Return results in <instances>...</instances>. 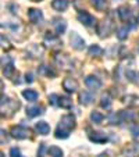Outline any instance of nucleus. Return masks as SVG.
<instances>
[{
  "mask_svg": "<svg viewBox=\"0 0 139 157\" xmlns=\"http://www.w3.org/2000/svg\"><path fill=\"white\" fill-rule=\"evenodd\" d=\"M91 3H92V6L98 10V11H106L107 7H109L107 0H92Z\"/></svg>",
  "mask_w": 139,
  "mask_h": 157,
  "instance_id": "nucleus-22",
  "label": "nucleus"
},
{
  "mask_svg": "<svg viewBox=\"0 0 139 157\" xmlns=\"http://www.w3.org/2000/svg\"><path fill=\"white\" fill-rule=\"evenodd\" d=\"M70 43H71V48L75 50H83L85 49V40L77 32H72L70 35Z\"/></svg>",
  "mask_w": 139,
  "mask_h": 157,
  "instance_id": "nucleus-8",
  "label": "nucleus"
},
{
  "mask_svg": "<svg viewBox=\"0 0 139 157\" xmlns=\"http://www.w3.org/2000/svg\"><path fill=\"white\" fill-rule=\"evenodd\" d=\"M52 7L56 11H65L68 9V0H53L52 2Z\"/></svg>",
  "mask_w": 139,
  "mask_h": 157,
  "instance_id": "nucleus-17",
  "label": "nucleus"
},
{
  "mask_svg": "<svg viewBox=\"0 0 139 157\" xmlns=\"http://www.w3.org/2000/svg\"><path fill=\"white\" fill-rule=\"evenodd\" d=\"M78 21L85 27H95L96 25V18L88 11H79L78 13Z\"/></svg>",
  "mask_w": 139,
  "mask_h": 157,
  "instance_id": "nucleus-6",
  "label": "nucleus"
},
{
  "mask_svg": "<svg viewBox=\"0 0 139 157\" xmlns=\"http://www.w3.org/2000/svg\"><path fill=\"white\" fill-rule=\"evenodd\" d=\"M54 61H56V64L59 65L61 70H64V71H72V70H74V61H72L67 54H56Z\"/></svg>",
  "mask_w": 139,
  "mask_h": 157,
  "instance_id": "nucleus-3",
  "label": "nucleus"
},
{
  "mask_svg": "<svg viewBox=\"0 0 139 157\" xmlns=\"http://www.w3.org/2000/svg\"><path fill=\"white\" fill-rule=\"evenodd\" d=\"M43 151H44V143H42L41 150H38V157H43Z\"/></svg>",
  "mask_w": 139,
  "mask_h": 157,
  "instance_id": "nucleus-36",
  "label": "nucleus"
},
{
  "mask_svg": "<svg viewBox=\"0 0 139 157\" xmlns=\"http://www.w3.org/2000/svg\"><path fill=\"white\" fill-rule=\"evenodd\" d=\"M131 133H132L133 138H139V124L131 127Z\"/></svg>",
  "mask_w": 139,
  "mask_h": 157,
  "instance_id": "nucleus-35",
  "label": "nucleus"
},
{
  "mask_svg": "<svg viewBox=\"0 0 139 157\" xmlns=\"http://www.w3.org/2000/svg\"><path fill=\"white\" fill-rule=\"evenodd\" d=\"M120 117H121V120H133V114L131 113V111H121L120 113Z\"/></svg>",
  "mask_w": 139,
  "mask_h": 157,
  "instance_id": "nucleus-32",
  "label": "nucleus"
},
{
  "mask_svg": "<svg viewBox=\"0 0 139 157\" xmlns=\"http://www.w3.org/2000/svg\"><path fill=\"white\" fill-rule=\"evenodd\" d=\"M111 29H113V21L110 20V18H106V20H103L102 22H99L98 28H96L98 35L100 36V38H106V36H109L110 32H111Z\"/></svg>",
  "mask_w": 139,
  "mask_h": 157,
  "instance_id": "nucleus-5",
  "label": "nucleus"
},
{
  "mask_svg": "<svg viewBox=\"0 0 139 157\" xmlns=\"http://www.w3.org/2000/svg\"><path fill=\"white\" fill-rule=\"evenodd\" d=\"M44 43L50 46L52 49H60L63 46V42L60 40V38L57 35H52V33H48L44 36Z\"/></svg>",
  "mask_w": 139,
  "mask_h": 157,
  "instance_id": "nucleus-10",
  "label": "nucleus"
},
{
  "mask_svg": "<svg viewBox=\"0 0 139 157\" xmlns=\"http://www.w3.org/2000/svg\"><path fill=\"white\" fill-rule=\"evenodd\" d=\"M28 18L32 24H41L43 21V13L39 9H29L28 10Z\"/></svg>",
  "mask_w": 139,
  "mask_h": 157,
  "instance_id": "nucleus-12",
  "label": "nucleus"
},
{
  "mask_svg": "<svg viewBox=\"0 0 139 157\" xmlns=\"http://www.w3.org/2000/svg\"><path fill=\"white\" fill-rule=\"evenodd\" d=\"M91 120L95 122V124H100V122L104 120V116L102 113H99V111H92L91 113Z\"/></svg>",
  "mask_w": 139,
  "mask_h": 157,
  "instance_id": "nucleus-28",
  "label": "nucleus"
},
{
  "mask_svg": "<svg viewBox=\"0 0 139 157\" xmlns=\"http://www.w3.org/2000/svg\"><path fill=\"white\" fill-rule=\"evenodd\" d=\"M122 156L124 157H138L139 156V143H132L124 147L122 150Z\"/></svg>",
  "mask_w": 139,
  "mask_h": 157,
  "instance_id": "nucleus-14",
  "label": "nucleus"
},
{
  "mask_svg": "<svg viewBox=\"0 0 139 157\" xmlns=\"http://www.w3.org/2000/svg\"><path fill=\"white\" fill-rule=\"evenodd\" d=\"M3 81H2V79H0V92H2V90H3Z\"/></svg>",
  "mask_w": 139,
  "mask_h": 157,
  "instance_id": "nucleus-38",
  "label": "nucleus"
},
{
  "mask_svg": "<svg viewBox=\"0 0 139 157\" xmlns=\"http://www.w3.org/2000/svg\"><path fill=\"white\" fill-rule=\"evenodd\" d=\"M85 85L91 90H95L96 92V90H99L102 88V81L98 77H95V75H89V77L85 78Z\"/></svg>",
  "mask_w": 139,
  "mask_h": 157,
  "instance_id": "nucleus-11",
  "label": "nucleus"
},
{
  "mask_svg": "<svg viewBox=\"0 0 139 157\" xmlns=\"http://www.w3.org/2000/svg\"><path fill=\"white\" fill-rule=\"evenodd\" d=\"M0 48L4 49V50H10V49H11V43H10V40L4 35H2V33H0Z\"/></svg>",
  "mask_w": 139,
  "mask_h": 157,
  "instance_id": "nucleus-29",
  "label": "nucleus"
},
{
  "mask_svg": "<svg viewBox=\"0 0 139 157\" xmlns=\"http://www.w3.org/2000/svg\"><path fill=\"white\" fill-rule=\"evenodd\" d=\"M35 129L39 135H43L44 136V135H48V133L50 132V125H49L46 121H39V122H36Z\"/></svg>",
  "mask_w": 139,
  "mask_h": 157,
  "instance_id": "nucleus-15",
  "label": "nucleus"
},
{
  "mask_svg": "<svg viewBox=\"0 0 139 157\" xmlns=\"http://www.w3.org/2000/svg\"><path fill=\"white\" fill-rule=\"evenodd\" d=\"M128 32H129V29H128V27H120L118 29H117V38L120 39V40H125V39L128 38Z\"/></svg>",
  "mask_w": 139,
  "mask_h": 157,
  "instance_id": "nucleus-27",
  "label": "nucleus"
},
{
  "mask_svg": "<svg viewBox=\"0 0 139 157\" xmlns=\"http://www.w3.org/2000/svg\"><path fill=\"white\" fill-rule=\"evenodd\" d=\"M118 17H120L121 21L128 22V21H131V18H132V13H131V10L128 9V7H120L118 9Z\"/></svg>",
  "mask_w": 139,
  "mask_h": 157,
  "instance_id": "nucleus-16",
  "label": "nucleus"
},
{
  "mask_svg": "<svg viewBox=\"0 0 139 157\" xmlns=\"http://www.w3.org/2000/svg\"><path fill=\"white\" fill-rule=\"evenodd\" d=\"M0 157H6V156H4V153H2V151H0Z\"/></svg>",
  "mask_w": 139,
  "mask_h": 157,
  "instance_id": "nucleus-39",
  "label": "nucleus"
},
{
  "mask_svg": "<svg viewBox=\"0 0 139 157\" xmlns=\"http://www.w3.org/2000/svg\"><path fill=\"white\" fill-rule=\"evenodd\" d=\"M7 140H9V135H7V132L4 129H2V128H0V146L6 145Z\"/></svg>",
  "mask_w": 139,
  "mask_h": 157,
  "instance_id": "nucleus-31",
  "label": "nucleus"
},
{
  "mask_svg": "<svg viewBox=\"0 0 139 157\" xmlns=\"http://www.w3.org/2000/svg\"><path fill=\"white\" fill-rule=\"evenodd\" d=\"M59 106H61L63 109H70L72 106V100L68 96H59Z\"/></svg>",
  "mask_w": 139,
  "mask_h": 157,
  "instance_id": "nucleus-24",
  "label": "nucleus"
},
{
  "mask_svg": "<svg viewBox=\"0 0 139 157\" xmlns=\"http://www.w3.org/2000/svg\"><path fill=\"white\" fill-rule=\"evenodd\" d=\"M89 139L95 143H104L107 140V136H106V133H103V132H92L89 135Z\"/></svg>",
  "mask_w": 139,
  "mask_h": 157,
  "instance_id": "nucleus-18",
  "label": "nucleus"
},
{
  "mask_svg": "<svg viewBox=\"0 0 139 157\" xmlns=\"http://www.w3.org/2000/svg\"><path fill=\"white\" fill-rule=\"evenodd\" d=\"M20 107V101L10 98V96H2L0 98V116L4 117V118L13 117Z\"/></svg>",
  "mask_w": 139,
  "mask_h": 157,
  "instance_id": "nucleus-2",
  "label": "nucleus"
},
{
  "mask_svg": "<svg viewBox=\"0 0 139 157\" xmlns=\"http://www.w3.org/2000/svg\"><path fill=\"white\" fill-rule=\"evenodd\" d=\"M54 28H56L57 35H61V33H64L65 29H67V22H65L64 20H56Z\"/></svg>",
  "mask_w": 139,
  "mask_h": 157,
  "instance_id": "nucleus-23",
  "label": "nucleus"
},
{
  "mask_svg": "<svg viewBox=\"0 0 139 157\" xmlns=\"http://www.w3.org/2000/svg\"><path fill=\"white\" fill-rule=\"evenodd\" d=\"M0 63H2V65H3V74L6 75L7 78H11L13 77V72H14V65H13V60L11 57L9 56H4L0 59Z\"/></svg>",
  "mask_w": 139,
  "mask_h": 157,
  "instance_id": "nucleus-7",
  "label": "nucleus"
},
{
  "mask_svg": "<svg viewBox=\"0 0 139 157\" xmlns=\"http://www.w3.org/2000/svg\"><path fill=\"white\" fill-rule=\"evenodd\" d=\"M43 113V109L41 106H31V107H27V116L33 118V117H38Z\"/></svg>",
  "mask_w": 139,
  "mask_h": 157,
  "instance_id": "nucleus-20",
  "label": "nucleus"
},
{
  "mask_svg": "<svg viewBox=\"0 0 139 157\" xmlns=\"http://www.w3.org/2000/svg\"><path fill=\"white\" fill-rule=\"evenodd\" d=\"M32 2H42V0H32Z\"/></svg>",
  "mask_w": 139,
  "mask_h": 157,
  "instance_id": "nucleus-40",
  "label": "nucleus"
},
{
  "mask_svg": "<svg viewBox=\"0 0 139 157\" xmlns=\"http://www.w3.org/2000/svg\"><path fill=\"white\" fill-rule=\"evenodd\" d=\"M138 22H139V15H138Z\"/></svg>",
  "mask_w": 139,
  "mask_h": 157,
  "instance_id": "nucleus-41",
  "label": "nucleus"
},
{
  "mask_svg": "<svg viewBox=\"0 0 139 157\" xmlns=\"http://www.w3.org/2000/svg\"><path fill=\"white\" fill-rule=\"evenodd\" d=\"M77 127V122L72 114H65L61 117L60 120V124L56 129V138L57 139H67L70 136V132H71L74 128Z\"/></svg>",
  "mask_w": 139,
  "mask_h": 157,
  "instance_id": "nucleus-1",
  "label": "nucleus"
},
{
  "mask_svg": "<svg viewBox=\"0 0 139 157\" xmlns=\"http://www.w3.org/2000/svg\"><path fill=\"white\" fill-rule=\"evenodd\" d=\"M63 88H64L68 93H75L78 90V82L74 78H65V79L63 81Z\"/></svg>",
  "mask_w": 139,
  "mask_h": 157,
  "instance_id": "nucleus-13",
  "label": "nucleus"
},
{
  "mask_svg": "<svg viewBox=\"0 0 139 157\" xmlns=\"http://www.w3.org/2000/svg\"><path fill=\"white\" fill-rule=\"evenodd\" d=\"M10 157H22V154H21L20 149L11 147V149H10Z\"/></svg>",
  "mask_w": 139,
  "mask_h": 157,
  "instance_id": "nucleus-34",
  "label": "nucleus"
},
{
  "mask_svg": "<svg viewBox=\"0 0 139 157\" xmlns=\"http://www.w3.org/2000/svg\"><path fill=\"white\" fill-rule=\"evenodd\" d=\"M48 153L50 157H63L64 156V151L60 147H57V146H50V147L48 149Z\"/></svg>",
  "mask_w": 139,
  "mask_h": 157,
  "instance_id": "nucleus-25",
  "label": "nucleus"
},
{
  "mask_svg": "<svg viewBox=\"0 0 139 157\" xmlns=\"http://www.w3.org/2000/svg\"><path fill=\"white\" fill-rule=\"evenodd\" d=\"M10 135H11L14 139H28L31 138V129L27 127H22V125H17V127H13L10 131Z\"/></svg>",
  "mask_w": 139,
  "mask_h": 157,
  "instance_id": "nucleus-4",
  "label": "nucleus"
},
{
  "mask_svg": "<svg viewBox=\"0 0 139 157\" xmlns=\"http://www.w3.org/2000/svg\"><path fill=\"white\" fill-rule=\"evenodd\" d=\"M27 53L29 54L32 59H41L44 53V48L41 46V44H36V43H32L29 44L27 48Z\"/></svg>",
  "mask_w": 139,
  "mask_h": 157,
  "instance_id": "nucleus-9",
  "label": "nucleus"
},
{
  "mask_svg": "<svg viewBox=\"0 0 139 157\" xmlns=\"http://www.w3.org/2000/svg\"><path fill=\"white\" fill-rule=\"evenodd\" d=\"M100 106L103 107V109L109 110L110 107H111V99H110L109 95H103L100 99Z\"/></svg>",
  "mask_w": 139,
  "mask_h": 157,
  "instance_id": "nucleus-30",
  "label": "nucleus"
},
{
  "mask_svg": "<svg viewBox=\"0 0 139 157\" xmlns=\"http://www.w3.org/2000/svg\"><path fill=\"white\" fill-rule=\"evenodd\" d=\"M49 103L53 104V106H59V95H50L49 96Z\"/></svg>",
  "mask_w": 139,
  "mask_h": 157,
  "instance_id": "nucleus-33",
  "label": "nucleus"
},
{
  "mask_svg": "<svg viewBox=\"0 0 139 157\" xmlns=\"http://www.w3.org/2000/svg\"><path fill=\"white\" fill-rule=\"evenodd\" d=\"M79 101H81V104H83V106H89V104L93 101V95L86 92V90H83V92L79 93Z\"/></svg>",
  "mask_w": 139,
  "mask_h": 157,
  "instance_id": "nucleus-19",
  "label": "nucleus"
},
{
  "mask_svg": "<svg viewBox=\"0 0 139 157\" xmlns=\"http://www.w3.org/2000/svg\"><path fill=\"white\" fill-rule=\"evenodd\" d=\"M32 75H31V74H27V82H32Z\"/></svg>",
  "mask_w": 139,
  "mask_h": 157,
  "instance_id": "nucleus-37",
  "label": "nucleus"
},
{
  "mask_svg": "<svg viewBox=\"0 0 139 157\" xmlns=\"http://www.w3.org/2000/svg\"><path fill=\"white\" fill-rule=\"evenodd\" d=\"M89 54L91 56H93V57H99V56H102L103 54V49L99 46V44H92L91 48H89Z\"/></svg>",
  "mask_w": 139,
  "mask_h": 157,
  "instance_id": "nucleus-26",
  "label": "nucleus"
},
{
  "mask_svg": "<svg viewBox=\"0 0 139 157\" xmlns=\"http://www.w3.org/2000/svg\"><path fill=\"white\" fill-rule=\"evenodd\" d=\"M22 96H24V99L28 101H36L39 95L33 89H25V90H22Z\"/></svg>",
  "mask_w": 139,
  "mask_h": 157,
  "instance_id": "nucleus-21",
  "label": "nucleus"
}]
</instances>
